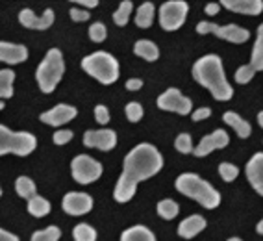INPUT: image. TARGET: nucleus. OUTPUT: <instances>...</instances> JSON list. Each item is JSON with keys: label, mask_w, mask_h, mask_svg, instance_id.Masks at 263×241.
Here are the masks:
<instances>
[{"label": "nucleus", "mask_w": 263, "mask_h": 241, "mask_svg": "<svg viewBox=\"0 0 263 241\" xmlns=\"http://www.w3.org/2000/svg\"><path fill=\"white\" fill-rule=\"evenodd\" d=\"M210 115H212V109H210V108H198L191 114V119L198 123V121H204V119H208Z\"/></svg>", "instance_id": "ea45409f"}, {"label": "nucleus", "mask_w": 263, "mask_h": 241, "mask_svg": "<svg viewBox=\"0 0 263 241\" xmlns=\"http://www.w3.org/2000/svg\"><path fill=\"white\" fill-rule=\"evenodd\" d=\"M82 69L104 85H111L119 80V62L104 50L85 56L82 60Z\"/></svg>", "instance_id": "20e7f679"}, {"label": "nucleus", "mask_w": 263, "mask_h": 241, "mask_svg": "<svg viewBox=\"0 0 263 241\" xmlns=\"http://www.w3.org/2000/svg\"><path fill=\"white\" fill-rule=\"evenodd\" d=\"M54 19H56V15H54V11L50 8L43 11L41 17H37L30 8H24L19 13V23L23 24L24 28L30 30H48L54 24Z\"/></svg>", "instance_id": "2eb2a0df"}, {"label": "nucleus", "mask_w": 263, "mask_h": 241, "mask_svg": "<svg viewBox=\"0 0 263 241\" xmlns=\"http://www.w3.org/2000/svg\"><path fill=\"white\" fill-rule=\"evenodd\" d=\"M256 232H258L259 236H263V219L258 223V225H256Z\"/></svg>", "instance_id": "a18cd8bd"}, {"label": "nucleus", "mask_w": 263, "mask_h": 241, "mask_svg": "<svg viewBox=\"0 0 263 241\" xmlns=\"http://www.w3.org/2000/svg\"><path fill=\"white\" fill-rule=\"evenodd\" d=\"M121 241H156V236L151 228L143 227V225H136V227H130L122 232Z\"/></svg>", "instance_id": "4be33fe9"}, {"label": "nucleus", "mask_w": 263, "mask_h": 241, "mask_svg": "<svg viewBox=\"0 0 263 241\" xmlns=\"http://www.w3.org/2000/svg\"><path fill=\"white\" fill-rule=\"evenodd\" d=\"M174 186H176L180 193L193 200H197L206 210H215L221 204V193L208 180L200 178L195 173H183V175H180L176 178V182H174Z\"/></svg>", "instance_id": "7ed1b4c3"}, {"label": "nucleus", "mask_w": 263, "mask_h": 241, "mask_svg": "<svg viewBox=\"0 0 263 241\" xmlns=\"http://www.w3.org/2000/svg\"><path fill=\"white\" fill-rule=\"evenodd\" d=\"M154 4L152 2H143L136 11V24L139 28H148L154 21Z\"/></svg>", "instance_id": "5701e85b"}, {"label": "nucleus", "mask_w": 263, "mask_h": 241, "mask_svg": "<svg viewBox=\"0 0 263 241\" xmlns=\"http://www.w3.org/2000/svg\"><path fill=\"white\" fill-rule=\"evenodd\" d=\"M15 191H17L19 197L30 200L35 197V184H33V180L28 178V176H19V178L15 180Z\"/></svg>", "instance_id": "bb28decb"}, {"label": "nucleus", "mask_w": 263, "mask_h": 241, "mask_svg": "<svg viewBox=\"0 0 263 241\" xmlns=\"http://www.w3.org/2000/svg\"><path fill=\"white\" fill-rule=\"evenodd\" d=\"M163 167L161 152L151 143H139L124 158L122 163V175L119 176L113 199L117 202H128L134 199L137 191V184L152 178Z\"/></svg>", "instance_id": "f257e3e1"}, {"label": "nucleus", "mask_w": 263, "mask_h": 241, "mask_svg": "<svg viewBox=\"0 0 263 241\" xmlns=\"http://www.w3.org/2000/svg\"><path fill=\"white\" fill-rule=\"evenodd\" d=\"M124 114L130 123H137L143 119V106L139 102H128L126 108H124Z\"/></svg>", "instance_id": "f704fd0d"}, {"label": "nucleus", "mask_w": 263, "mask_h": 241, "mask_svg": "<svg viewBox=\"0 0 263 241\" xmlns=\"http://www.w3.org/2000/svg\"><path fill=\"white\" fill-rule=\"evenodd\" d=\"M0 241H19V237L15 236V234H11V232H8V230H0Z\"/></svg>", "instance_id": "79ce46f5"}, {"label": "nucleus", "mask_w": 263, "mask_h": 241, "mask_svg": "<svg viewBox=\"0 0 263 241\" xmlns=\"http://www.w3.org/2000/svg\"><path fill=\"white\" fill-rule=\"evenodd\" d=\"M247 178L256 193L263 197V152H256L247 163Z\"/></svg>", "instance_id": "dca6fc26"}, {"label": "nucleus", "mask_w": 263, "mask_h": 241, "mask_svg": "<svg viewBox=\"0 0 263 241\" xmlns=\"http://www.w3.org/2000/svg\"><path fill=\"white\" fill-rule=\"evenodd\" d=\"M222 121H224V123L228 124L230 128H234L235 134H237L241 139H247V137H250V134H252V128H250V124L247 123V121H245L239 114H235V112H224V115H222Z\"/></svg>", "instance_id": "aec40b11"}, {"label": "nucleus", "mask_w": 263, "mask_h": 241, "mask_svg": "<svg viewBox=\"0 0 263 241\" xmlns=\"http://www.w3.org/2000/svg\"><path fill=\"white\" fill-rule=\"evenodd\" d=\"M132 11H134V4H132L130 0H122L121 4H119V10L113 13V23L117 24V26H126Z\"/></svg>", "instance_id": "c85d7f7f"}, {"label": "nucleus", "mask_w": 263, "mask_h": 241, "mask_svg": "<svg viewBox=\"0 0 263 241\" xmlns=\"http://www.w3.org/2000/svg\"><path fill=\"white\" fill-rule=\"evenodd\" d=\"M61 237V230L58 227H47L32 234L30 241H58Z\"/></svg>", "instance_id": "7c9ffc66"}, {"label": "nucleus", "mask_w": 263, "mask_h": 241, "mask_svg": "<svg viewBox=\"0 0 263 241\" xmlns=\"http://www.w3.org/2000/svg\"><path fill=\"white\" fill-rule=\"evenodd\" d=\"M0 60L8 65H17L28 60V48L24 45H17V43H0Z\"/></svg>", "instance_id": "f3484780"}, {"label": "nucleus", "mask_w": 263, "mask_h": 241, "mask_svg": "<svg viewBox=\"0 0 263 241\" xmlns=\"http://www.w3.org/2000/svg\"><path fill=\"white\" fill-rule=\"evenodd\" d=\"M76 4H80L82 8H97L99 0H76Z\"/></svg>", "instance_id": "c03bdc74"}, {"label": "nucleus", "mask_w": 263, "mask_h": 241, "mask_svg": "<svg viewBox=\"0 0 263 241\" xmlns=\"http://www.w3.org/2000/svg\"><path fill=\"white\" fill-rule=\"evenodd\" d=\"M50 212V202H48L45 197H39L35 195L33 199L28 200V213L33 217H45Z\"/></svg>", "instance_id": "a878e982"}, {"label": "nucleus", "mask_w": 263, "mask_h": 241, "mask_svg": "<svg viewBox=\"0 0 263 241\" xmlns=\"http://www.w3.org/2000/svg\"><path fill=\"white\" fill-rule=\"evenodd\" d=\"M13 82L15 72L11 69H2L0 71V97L4 100L13 97Z\"/></svg>", "instance_id": "393cba45"}, {"label": "nucleus", "mask_w": 263, "mask_h": 241, "mask_svg": "<svg viewBox=\"0 0 263 241\" xmlns=\"http://www.w3.org/2000/svg\"><path fill=\"white\" fill-rule=\"evenodd\" d=\"M221 6L241 15H259L263 11L261 0H222Z\"/></svg>", "instance_id": "a211bd4d"}, {"label": "nucleus", "mask_w": 263, "mask_h": 241, "mask_svg": "<svg viewBox=\"0 0 263 241\" xmlns=\"http://www.w3.org/2000/svg\"><path fill=\"white\" fill-rule=\"evenodd\" d=\"M65 72V62H63V54L60 48H50L35 72V80L39 84V89L43 93H52L56 89L60 80L63 78Z\"/></svg>", "instance_id": "39448f33"}, {"label": "nucleus", "mask_w": 263, "mask_h": 241, "mask_svg": "<svg viewBox=\"0 0 263 241\" xmlns=\"http://www.w3.org/2000/svg\"><path fill=\"white\" fill-rule=\"evenodd\" d=\"M134 54L143 58L145 62H156L160 58V48L156 47V43L148 41V39H139L134 45Z\"/></svg>", "instance_id": "412c9836"}, {"label": "nucleus", "mask_w": 263, "mask_h": 241, "mask_svg": "<svg viewBox=\"0 0 263 241\" xmlns=\"http://www.w3.org/2000/svg\"><path fill=\"white\" fill-rule=\"evenodd\" d=\"M219 10H221V4H219V2H210V4H206V13L208 15H217L219 13Z\"/></svg>", "instance_id": "37998d69"}, {"label": "nucleus", "mask_w": 263, "mask_h": 241, "mask_svg": "<svg viewBox=\"0 0 263 241\" xmlns=\"http://www.w3.org/2000/svg\"><path fill=\"white\" fill-rule=\"evenodd\" d=\"M193 78L202 87H206L213 99L221 100V102L230 100L234 97V87L226 80L222 60L217 54H206V56L198 58L193 65Z\"/></svg>", "instance_id": "f03ea898"}, {"label": "nucleus", "mask_w": 263, "mask_h": 241, "mask_svg": "<svg viewBox=\"0 0 263 241\" xmlns=\"http://www.w3.org/2000/svg\"><path fill=\"white\" fill-rule=\"evenodd\" d=\"M256 69H254L252 65H241L239 69H237V71H235V82H237V84H249L250 80H252L254 78V75H256Z\"/></svg>", "instance_id": "72a5a7b5"}, {"label": "nucleus", "mask_w": 263, "mask_h": 241, "mask_svg": "<svg viewBox=\"0 0 263 241\" xmlns=\"http://www.w3.org/2000/svg\"><path fill=\"white\" fill-rule=\"evenodd\" d=\"M72 136H74V134H72L71 130H58V132H54V143H56V145H65V143L71 141Z\"/></svg>", "instance_id": "58836bf2"}, {"label": "nucleus", "mask_w": 263, "mask_h": 241, "mask_svg": "<svg viewBox=\"0 0 263 241\" xmlns=\"http://www.w3.org/2000/svg\"><path fill=\"white\" fill-rule=\"evenodd\" d=\"M158 108L163 109V112H174V114L178 115H187L193 112V102L185 95H182L180 89L169 87V89L163 91L158 97Z\"/></svg>", "instance_id": "9d476101"}, {"label": "nucleus", "mask_w": 263, "mask_h": 241, "mask_svg": "<svg viewBox=\"0 0 263 241\" xmlns=\"http://www.w3.org/2000/svg\"><path fill=\"white\" fill-rule=\"evenodd\" d=\"M219 175L224 182H234L237 176H239V169L234 165V163H228V161H222L219 165Z\"/></svg>", "instance_id": "473e14b6"}, {"label": "nucleus", "mask_w": 263, "mask_h": 241, "mask_svg": "<svg viewBox=\"0 0 263 241\" xmlns=\"http://www.w3.org/2000/svg\"><path fill=\"white\" fill-rule=\"evenodd\" d=\"M228 241H243V239H239V237H230Z\"/></svg>", "instance_id": "de8ad7c7"}, {"label": "nucleus", "mask_w": 263, "mask_h": 241, "mask_svg": "<svg viewBox=\"0 0 263 241\" xmlns=\"http://www.w3.org/2000/svg\"><path fill=\"white\" fill-rule=\"evenodd\" d=\"M93 114H95V119H97V123H99V124H108L109 123V112L104 104L95 106Z\"/></svg>", "instance_id": "e433bc0d"}, {"label": "nucleus", "mask_w": 263, "mask_h": 241, "mask_svg": "<svg viewBox=\"0 0 263 241\" xmlns=\"http://www.w3.org/2000/svg\"><path fill=\"white\" fill-rule=\"evenodd\" d=\"M76 115H78V109H76L74 106L58 104L52 109H48V112H45V114H41L39 119H41V123L58 128V126H63V124H67V123H71Z\"/></svg>", "instance_id": "4468645a"}, {"label": "nucleus", "mask_w": 263, "mask_h": 241, "mask_svg": "<svg viewBox=\"0 0 263 241\" xmlns=\"http://www.w3.org/2000/svg\"><path fill=\"white\" fill-rule=\"evenodd\" d=\"M124 85H126L128 91H139L143 87V80L141 78H130Z\"/></svg>", "instance_id": "a19ab883"}, {"label": "nucleus", "mask_w": 263, "mask_h": 241, "mask_svg": "<svg viewBox=\"0 0 263 241\" xmlns=\"http://www.w3.org/2000/svg\"><path fill=\"white\" fill-rule=\"evenodd\" d=\"M174 149L178 152H182V154H191V152H195V147H193V139L189 134L182 132L176 139H174Z\"/></svg>", "instance_id": "2f4dec72"}, {"label": "nucleus", "mask_w": 263, "mask_h": 241, "mask_svg": "<svg viewBox=\"0 0 263 241\" xmlns=\"http://www.w3.org/2000/svg\"><path fill=\"white\" fill-rule=\"evenodd\" d=\"M258 123H259V126L263 128V112H259L258 114Z\"/></svg>", "instance_id": "49530a36"}, {"label": "nucleus", "mask_w": 263, "mask_h": 241, "mask_svg": "<svg viewBox=\"0 0 263 241\" xmlns=\"http://www.w3.org/2000/svg\"><path fill=\"white\" fill-rule=\"evenodd\" d=\"M189 6L183 0H167L160 6V24L167 32H176L187 19Z\"/></svg>", "instance_id": "0eeeda50"}, {"label": "nucleus", "mask_w": 263, "mask_h": 241, "mask_svg": "<svg viewBox=\"0 0 263 241\" xmlns=\"http://www.w3.org/2000/svg\"><path fill=\"white\" fill-rule=\"evenodd\" d=\"M228 143H230V137H228L226 130L219 128V130H215V132L204 136L202 139H200V143L195 147V152H193V154H195L197 158H204V156H208V154H212L213 151H221V149H224Z\"/></svg>", "instance_id": "ddd939ff"}, {"label": "nucleus", "mask_w": 263, "mask_h": 241, "mask_svg": "<svg viewBox=\"0 0 263 241\" xmlns=\"http://www.w3.org/2000/svg\"><path fill=\"white\" fill-rule=\"evenodd\" d=\"M108 38V30L104 26V23H95L89 26V39L95 43H102Z\"/></svg>", "instance_id": "c9c22d12"}, {"label": "nucleus", "mask_w": 263, "mask_h": 241, "mask_svg": "<svg viewBox=\"0 0 263 241\" xmlns=\"http://www.w3.org/2000/svg\"><path fill=\"white\" fill-rule=\"evenodd\" d=\"M250 65L256 71H263V23L258 28V39L252 47V56H250Z\"/></svg>", "instance_id": "b1692460"}, {"label": "nucleus", "mask_w": 263, "mask_h": 241, "mask_svg": "<svg viewBox=\"0 0 263 241\" xmlns=\"http://www.w3.org/2000/svg\"><path fill=\"white\" fill-rule=\"evenodd\" d=\"M72 237L74 241H97V230L87 223H80L72 230Z\"/></svg>", "instance_id": "c756f323"}, {"label": "nucleus", "mask_w": 263, "mask_h": 241, "mask_svg": "<svg viewBox=\"0 0 263 241\" xmlns=\"http://www.w3.org/2000/svg\"><path fill=\"white\" fill-rule=\"evenodd\" d=\"M71 173L72 178L82 186L93 184L102 176V163L87 154H78L71 161Z\"/></svg>", "instance_id": "6e6552de"}, {"label": "nucleus", "mask_w": 263, "mask_h": 241, "mask_svg": "<svg viewBox=\"0 0 263 241\" xmlns=\"http://www.w3.org/2000/svg\"><path fill=\"white\" fill-rule=\"evenodd\" d=\"M84 145L89 149H99L102 152H108L117 145V134L109 130V128L89 130V132L84 134Z\"/></svg>", "instance_id": "f8f14e48"}, {"label": "nucleus", "mask_w": 263, "mask_h": 241, "mask_svg": "<svg viewBox=\"0 0 263 241\" xmlns=\"http://www.w3.org/2000/svg\"><path fill=\"white\" fill-rule=\"evenodd\" d=\"M69 15H71V19L74 21V23H85V21H89V17H91L87 10H78V8H71Z\"/></svg>", "instance_id": "4c0bfd02"}, {"label": "nucleus", "mask_w": 263, "mask_h": 241, "mask_svg": "<svg viewBox=\"0 0 263 241\" xmlns=\"http://www.w3.org/2000/svg\"><path fill=\"white\" fill-rule=\"evenodd\" d=\"M61 208L69 215H85L93 210V199L91 195L80 193V191H71L61 200Z\"/></svg>", "instance_id": "9b49d317"}, {"label": "nucleus", "mask_w": 263, "mask_h": 241, "mask_svg": "<svg viewBox=\"0 0 263 241\" xmlns=\"http://www.w3.org/2000/svg\"><path fill=\"white\" fill-rule=\"evenodd\" d=\"M206 225L208 223L202 215H197V213L189 215V217H185L178 225V236L183 237V239H193V237L198 236L206 228Z\"/></svg>", "instance_id": "6ab92c4d"}, {"label": "nucleus", "mask_w": 263, "mask_h": 241, "mask_svg": "<svg viewBox=\"0 0 263 241\" xmlns=\"http://www.w3.org/2000/svg\"><path fill=\"white\" fill-rule=\"evenodd\" d=\"M37 147V139L30 132H13L6 124H0V154L28 156Z\"/></svg>", "instance_id": "423d86ee"}, {"label": "nucleus", "mask_w": 263, "mask_h": 241, "mask_svg": "<svg viewBox=\"0 0 263 241\" xmlns=\"http://www.w3.org/2000/svg\"><path fill=\"white\" fill-rule=\"evenodd\" d=\"M198 33H215L219 39H224V41L235 43V45H241V43H247L250 39V32L247 28H241L237 24H224V26H219L215 23H208V21H202V23L197 24Z\"/></svg>", "instance_id": "1a4fd4ad"}, {"label": "nucleus", "mask_w": 263, "mask_h": 241, "mask_svg": "<svg viewBox=\"0 0 263 241\" xmlns=\"http://www.w3.org/2000/svg\"><path fill=\"white\" fill-rule=\"evenodd\" d=\"M180 212L178 202H174L173 199H163L158 202V215L165 221H173Z\"/></svg>", "instance_id": "cd10ccee"}]
</instances>
